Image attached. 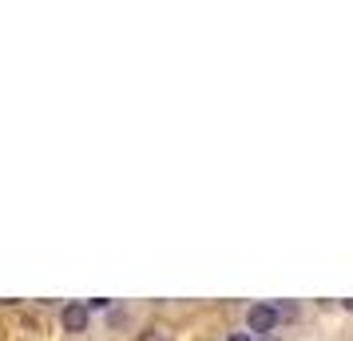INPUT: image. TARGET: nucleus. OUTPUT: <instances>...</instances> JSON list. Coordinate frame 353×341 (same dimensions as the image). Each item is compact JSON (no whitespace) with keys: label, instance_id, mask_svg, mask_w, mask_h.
Segmentation results:
<instances>
[{"label":"nucleus","instance_id":"obj_6","mask_svg":"<svg viewBox=\"0 0 353 341\" xmlns=\"http://www.w3.org/2000/svg\"><path fill=\"white\" fill-rule=\"evenodd\" d=\"M270 341H274V338H270Z\"/></svg>","mask_w":353,"mask_h":341},{"label":"nucleus","instance_id":"obj_4","mask_svg":"<svg viewBox=\"0 0 353 341\" xmlns=\"http://www.w3.org/2000/svg\"><path fill=\"white\" fill-rule=\"evenodd\" d=\"M226 341H258V338H254V333H230Z\"/></svg>","mask_w":353,"mask_h":341},{"label":"nucleus","instance_id":"obj_5","mask_svg":"<svg viewBox=\"0 0 353 341\" xmlns=\"http://www.w3.org/2000/svg\"><path fill=\"white\" fill-rule=\"evenodd\" d=\"M345 309H353V298H350V302H345Z\"/></svg>","mask_w":353,"mask_h":341},{"label":"nucleus","instance_id":"obj_1","mask_svg":"<svg viewBox=\"0 0 353 341\" xmlns=\"http://www.w3.org/2000/svg\"><path fill=\"white\" fill-rule=\"evenodd\" d=\"M278 325H282V313H278V306H270V302H254V306L246 309V333L270 338Z\"/></svg>","mask_w":353,"mask_h":341},{"label":"nucleus","instance_id":"obj_2","mask_svg":"<svg viewBox=\"0 0 353 341\" xmlns=\"http://www.w3.org/2000/svg\"><path fill=\"white\" fill-rule=\"evenodd\" d=\"M60 325H64L68 333H83L88 325H92V306L88 302H68L60 309Z\"/></svg>","mask_w":353,"mask_h":341},{"label":"nucleus","instance_id":"obj_3","mask_svg":"<svg viewBox=\"0 0 353 341\" xmlns=\"http://www.w3.org/2000/svg\"><path fill=\"white\" fill-rule=\"evenodd\" d=\"M143 341H167V333H163V329H147Z\"/></svg>","mask_w":353,"mask_h":341}]
</instances>
